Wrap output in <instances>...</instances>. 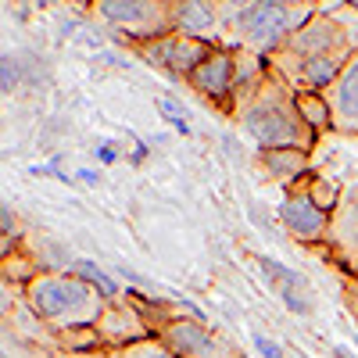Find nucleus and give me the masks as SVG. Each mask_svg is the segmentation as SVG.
Instances as JSON below:
<instances>
[{
	"instance_id": "c85d7f7f",
	"label": "nucleus",
	"mask_w": 358,
	"mask_h": 358,
	"mask_svg": "<svg viewBox=\"0 0 358 358\" xmlns=\"http://www.w3.org/2000/svg\"><path fill=\"white\" fill-rule=\"evenodd\" d=\"M76 4H83V8H90V4H94V0H76Z\"/></svg>"
},
{
	"instance_id": "393cba45",
	"label": "nucleus",
	"mask_w": 358,
	"mask_h": 358,
	"mask_svg": "<svg viewBox=\"0 0 358 358\" xmlns=\"http://www.w3.org/2000/svg\"><path fill=\"white\" fill-rule=\"evenodd\" d=\"M334 355H337V358H358V355H351V348H348V344H337V348H334Z\"/></svg>"
},
{
	"instance_id": "9d476101",
	"label": "nucleus",
	"mask_w": 358,
	"mask_h": 358,
	"mask_svg": "<svg viewBox=\"0 0 358 358\" xmlns=\"http://www.w3.org/2000/svg\"><path fill=\"white\" fill-rule=\"evenodd\" d=\"M172 18L176 33L208 43H226V18L212 0H172Z\"/></svg>"
},
{
	"instance_id": "cd10ccee",
	"label": "nucleus",
	"mask_w": 358,
	"mask_h": 358,
	"mask_svg": "<svg viewBox=\"0 0 358 358\" xmlns=\"http://www.w3.org/2000/svg\"><path fill=\"white\" fill-rule=\"evenodd\" d=\"M344 4H348V8H355V11H358V0H344Z\"/></svg>"
},
{
	"instance_id": "f3484780",
	"label": "nucleus",
	"mask_w": 358,
	"mask_h": 358,
	"mask_svg": "<svg viewBox=\"0 0 358 358\" xmlns=\"http://www.w3.org/2000/svg\"><path fill=\"white\" fill-rule=\"evenodd\" d=\"M57 348H43L40 341H25L22 334L11 337V330H4V351L0 358H57Z\"/></svg>"
},
{
	"instance_id": "ddd939ff",
	"label": "nucleus",
	"mask_w": 358,
	"mask_h": 358,
	"mask_svg": "<svg viewBox=\"0 0 358 358\" xmlns=\"http://www.w3.org/2000/svg\"><path fill=\"white\" fill-rule=\"evenodd\" d=\"M330 241H334L351 262H358V187H351V190L341 197L337 212H334Z\"/></svg>"
},
{
	"instance_id": "4468645a",
	"label": "nucleus",
	"mask_w": 358,
	"mask_h": 358,
	"mask_svg": "<svg viewBox=\"0 0 358 358\" xmlns=\"http://www.w3.org/2000/svg\"><path fill=\"white\" fill-rule=\"evenodd\" d=\"M258 165L280 179V183H294V179H301L305 169H308V151L301 147H283V151H258Z\"/></svg>"
},
{
	"instance_id": "4be33fe9",
	"label": "nucleus",
	"mask_w": 358,
	"mask_h": 358,
	"mask_svg": "<svg viewBox=\"0 0 358 358\" xmlns=\"http://www.w3.org/2000/svg\"><path fill=\"white\" fill-rule=\"evenodd\" d=\"M15 83H18V65L11 54H4V94H15Z\"/></svg>"
},
{
	"instance_id": "1a4fd4ad",
	"label": "nucleus",
	"mask_w": 358,
	"mask_h": 358,
	"mask_svg": "<svg viewBox=\"0 0 358 358\" xmlns=\"http://www.w3.org/2000/svg\"><path fill=\"white\" fill-rule=\"evenodd\" d=\"M97 334H101V341H104V351L129 348V344H140V341H151V337H155V330L147 326V319L129 305V297L108 305L104 319L97 322Z\"/></svg>"
},
{
	"instance_id": "dca6fc26",
	"label": "nucleus",
	"mask_w": 358,
	"mask_h": 358,
	"mask_svg": "<svg viewBox=\"0 0 358 358\" xmlns=\"http://www.w3.org/2000/svg\"><path fill=\"white\" fill-rule=\"evenodd\" d=\"M297 111L308 122V129L319 136L322 129H334V115H330V101L326 94H297Z\"/></svg>"
},
{
	"instance_id": "0eeeda50",
	"label": "nucleus",
	"mask_w": 358,
	"mask_h": 358,
	"mask_svg": "<svg viewBox=\"0 0 358 358\" xmlns=\"http://www.w3.org/2000/svg\"><path fill=\"white\" fill-rule=\"evenodd\" d=\"M176 358H241L222 337L212 334L208 322H187V319H165L155 334Z\"/></svg>"
},
{
	"instance_id": "412c9836",
	"label": "nucleus",
	"mask_w": 358,
	"mask_h": 358,
	"mask_svg": "<svg viewBox=\"0 0 358 358\" xmlns=\"http://www.w3.org/2000/svg\"><path fill=\"white\" fill-rule=\"evenodd\" d=\"M255 348L262 351V358H287L283 348H280L273 337H265V334H255Z\"/></svg>"
},
{
	"instance_id": "bb28decb",
	"label": "nucleus",
	"mask_w": 358,
	"mask_h": 358,
	"mask_svg": "<svg viewBox=\"0 0 358 358\" xmlns=\"http://www.w3.org/2000/svg\"><path fill=\"white\" fill-rule=\"evenodd\" d=\"M290 4H322V0H290Z\"/></svg>"
},
{
	"instance_id": "9b49d317",
	"label": "nucleus",
	"mask_w": 358,
	"mask_h": 358,
	"mask_svg": "<svg viewBox=\"0 0 358 358\" xmlns=\"http://www.w3.org/2000/svg\"><path fill=\"white\" fill-rule=\"evenodd\" d=\"M326 101H330L334 129L358 136V50L351 54V62L344 65L337 83L326 90Z\"/></svg>"
},
{
	"instance_id": "423d86ee",
	"label": "nucleus",
	"mask_w": 358,
	"mask_h": 358,
	"mask_svg": "<svg viewBox=\"0 0 358 358\" xmlns=\"http://www.w3.org/2000/svg\"><path fill=\"white\" fill-rule=\"evenodd\" d=\"M215 47H222V43L194 40V36H183V33H169V36H158V40H151V43H140L136 54L143 57L147 65H158L162 72H169V76H176V79H190L194 69H197Z\"/></svg>"
},
{
	"instance_id": "6ab92c4d",
	"label": "nucleus",
	"mask_w": 358,
	"mask_h": 358,
	"mask_svg": "<svg viewBox=\"0 0 358 358\" xmlns=\"http://www.w3.org/2000/svg\"><path fill=\"white\" fill-rule=\"evenodd\" d=\"M158 111H162V115L169 118V122L176 126V133H183V136H190V133H194V129H190V122H187V115L179 111L172 101H158Z\"/></svg>"
},
{
	"instance_id": "20e7f679",
	"label": "nucleus",
	"mask_w": 358,
	"mask_h": 358,
	"mask_svg": "<svg viewBox=\"0 0 358 358\" xmlns=\"http://www.w3.org/2000/svg\"><path fill=\"white\" fill-rule=\"evenodd\" d=\"M90 15L108 33H115L118 40H129L133 47L176 33L172 0H94Z\"/></svg>"
},
{
	"instance_id": "f8f14e48",
	"label": "nucleus",
	"mask_w": 358,
	"mask_h": 358,
	"mask_svg": "<svg viewBox=\"0 0 358 358\" xmlns=\"http://www.w3.org/2000/svg\"><path fill=\"white\" fill-rule=\"evenodd\" d=\"M255 262H258V268H262V276L273 283V290L280 294V301H283L294 315H308V312H312L308 280H305L301 273H294V268H287L283 262H273V258H265V255H258Z\"/></svg>"
},
{
	"instance_id": "aec40b11",
	"label": "nucleus",
	"mask_w": 358,
	"mask_h": 358,
	"mask_svg": "<svg viewBox=\"0 0 358 358\" xmlns=\"http://www.w3.org/2000/svg\"><path fill=\"white\" fill-rule=\"evenodd\" d=\"M212 4L219 8V15H222V18H226V25H229V22H233L236 15H241L244 8H251L255 0H212Z\"/></svg>"
},
{
	"instance_id": "7ed1b4c3",
	"label": "nucleus",
	"mask_w": 358,
	"mask_h": 358,
	"mask_svg": "<svg viewBox=\"0 0 358 358\" xmlns=\"http://www.w3.org/2000/svg\"><path fill=\"white\" fill-rule=\"evenodd\" d=\"M322 4H290V0H255L226 25V47H241L258 57H273Z\"/></svg>"
},
{
	"instance_id": "39448f33",
	"label": "nucleus",
	"mask_w": 358,
	"mask_h": 358,
	"mask_svg": "<svg viewBox=\"0 0 358 358\" xmlns=\"http://www.w3.org/2000/svg\"><path fill=\"white\" fill-rule=\"evenodd\" d=\"M187 86L194 94H201L204 101H212L215 108L229 111L236 108V94H241V72H236V47H215L204 62L194 69V76L187 79Z\"/></svg>"
},
{
	"instance_id": "f03ea898",
	"label": "nucleus",
	"mask_w": 358,
	"mask_h": 358,
	"mask_svg": "<svg viewBox=\"0 0 358 358\" xmlns=\"http://www.w3.org/2000/svg\"><path fill=\"white\" fill-rule=\"evenodd\" d=\"M22 297L54 337L72 330H97V322L108 312L101 290H94L76 273H57V268H40L22 287Z\"/></svg>"
},
{
	"instance_id": "f257e3e1",
	"label": "nucleus",
	"mask_w": 358,
	"mask_h": 358,
	"mask_svg": "<svg viewBox=\"0 0 358 358\" xmlns=\"http://www.w3.org/2000/svg\"><path fill=\"white\" fill-rule=\"evenodd\" d=\"M233 118L241 122V133L258 151H283V147L312 151L319 140L301 118V111H297V94L273 69L236 97Z\"/></svg>"
},
{
	"instance_id": "b1692460",
	"label": "nucleus",
	"mask_w": 358,
	"mask_h": 358,
	"mask_svg": "<svg viewBox=\"0 0 358 358\" xmlns=\"http://www.w3.org/2000/svg\"><path fill=\"white\" fill-rule=\"evenodd\" d=\"M79 179H83L86 187H97V183H101V172H94V169H79Z\"/></svg>"
},
{
	"instance_id": "a211bd4d",
	"label": "nucleus",
	"mask_w": 358,
	"mask_h": 358,
	"mask_svg": "<svg viewBox=\"0 0 358 358\" xmlns=\"http://www.w3.org/2000/svg\"><path fill=\"white\" fill-rule=\"evenodd\" d=\"M108 358H176V355L158 337H151V341H140L129 348H115V351H108Z\"/></svg>"
},
{
	"instance_id": "2eb2a0df",
	"label": "nucleus",
	"mask_w": 358,
	"mask_h": 358,
	"mask_svg": "<svg viewBox=\"0 0 358 358\" xmlns=\"http://www.w3.org/2000/svg\"><path fill=\"white\" fill-rule=\"evenodd\" d=\"M69 273H76L79 280H86V283L94 287V290H101L108 305H115V301H122V297H126L122 290H118V283H115V280L104 273V268H101L97 262H90V258H76Z\"/></svg>"
},
{
	"instance_id": "a878e982",
	"label": "nucleus",
	"mask_w": 358,
	"mask_h": 358,
	"mask_svg": "<svg viewBox=\"0 0 358 358\" xmlns=\"http://www.w3.org/2000/svg\"><path fill=\"white\" fill-rule=\"evenodd\" d=\"M65 358H108V351H97V355H65Z\"/></svg>"
},
{
	"instance_id": "5701e85b",
	"label": "nucleus",
	"mask_w": 358,
	"mask_h": 358,
	"mask_svg": "<svg viewBox=\"0 0 358 358\" xmlns=\"http://www.w3.org/2000/svg\"><path fill=\"white\" fill-rule=\"evenodd\" d=\"M94 155H97V162H104V165H115V162H118V151H115V143H101Z\"/></svg>"
},
{
	"instance_id": "6e6552de",
	"label": "nucleus",
	"mask_w": 358,
	"mask_h": 358,
	"mask_svg": "<svg viewBox=\"0 0 358 358\" xmlns=\"http://www.w3.org/2000/svg\"><path fill=\"white\" fill-rule=\"evenodd\" d=\"M280 222L287 226L290 236H297L301 244H319V241H330V229H334V215L308 194V187H297L283 197L280 204Z\"/></svg>"
}]
</instances>
